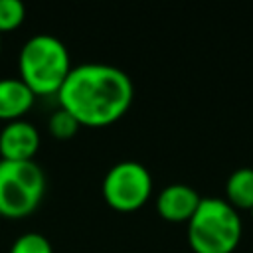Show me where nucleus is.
Wrapping results in <instances>:
<instances>
[{"instance_id": "1", "label": "nucleus", "mask_w": 253, "mask_h": 253, "mask_svg": "<svg viewBox=\"0 0 253 253\" xmlns=\"http://www.w3.org/2000/svg\"><path fill=\"white\" fill-rule=\"evenodd\" d=\"M134 87L130 77L109 63H81L73 67L57 91L59 107L81 126H107L130 109Z\"/></svg>"}, {"instance_id": "2", "label": "nucleus", "mask_w": 253, "mask_h": 253, "mask_svg": "<svg viewBox=\"0 0 253 253\" xmlns=\"http://www.w3.org/2000/svg\"><path fill=\"white\" fill-rule=\"evenodd\" d=\"M18 67L20 79L34 95H57L73 69L65 43L49 34L32 36L22 45Z\"/></svg>"}, {"instance_id": "3", "label": "nucleus", "mask_w": 253, "mask_h": 253, "mask_svg": "<svg viewBox=\"0 0 253 253\" xmlns=\"http://www.w3.org/2000/svg\"><path fill=\"white\" fill-rule=\"evenodd\" d=\"M241 217L221 198H202L188 221V243L194 253H231L241 239Z\"/></svg>"}, {"instance_id": "4", "label": "nucleus", "mask_w": 253, "mask_h": 253, "mask_svg": "<svg viewBox=\"0 0 253 253\" xmlns=\"http://www.w3.org/2000/svg\"><path fill=\"white\" fill-rule=\"evenodd\" d=\"M45 194V176L34 162H10L0 158V215L26 217L38 210Z\"/></svg>"}, {"instance_id": "5", "label": "nucleus", "mask_w": 253, "mask_h": 253, "mask_svg": "<svg viewBox=\"0 0 253 253\" xmlns=\"http://www.w3.org/2000/svg\"><path fill=\"white\" fill-rule=\"evenodd\" d=\"M152 192L150 172L136 160L117 162L103 178V198L111 210L130 213L140 210Z\"/></svg>"}, {"instance_id": "6", "label": "nucleus", "mask_w": 253, "mask_h": 253, "mask_svg": "<svg viewBox=\"0 0 253 253\" xmlns=\"http://www.w3.org/2000/svg\"><path fill=\"white\" fill-rule=\"evenodd\" d=\"M40 148V132L28 121H12L0 130V156L10 162H28Z\"/></svg>"}, {"instance_id": "7", "label": "nucleus", "mask_w": 253, "mask_h": 253, "mask_svg": "<svg viewBox=\"0 0 253 253\" xmlns=\"http://www.w3.org/2000/svg\"><path fill=\"white\" fill-rule=\"evenodd\" d=\"M202 198L200 194L188 186V184H170L162 188L156 200V211L166 221H190V217L196 213Z\"/></svg>"}, {"instance_id": "8", "label": "nucleus", "mask_w": 253, "mask_h": 253, "mask_svg": "<svg viewBox=\"0 0 253 253\" xmlns=\"http://www.w3.org/2000/svg\"><path fill=\"white\" fill-rule=\"evenodd\" d=\"M34 99L36 95L20 77L0 79V121H22V117L32 109Z\"/></svg>"}, {"instance_id": "9", "label": "nucleus", "mask_w": 253, "mask_h": 253, "mask_svg": "<svg viewBox=\"0 0 253 253\" xmlns=\"http://www.w3.org/2000/svg\"><path fill=\"white\" fill-rule=\"evenodd\" d=\"M225 196L231 208L239 210H253V168H237L229 174L225 182Z\"/></svg>"}, {"instance_id": "10", "label": "nucleus", "mask_w": 253, "mask_h": 253, "mask_svg": "<svg viewBox=\"0 0 253 253\" xmlns=\"http://www.w3.org/2000/svg\"><path fill=\"white\" fill-rule=\"evenodd\" d=\"M79 123H77V119L71 115V113H67L65 109H61L59 107V111H55L51 117H49V123H47V128H49V132H51V136L53 138H57V140H67V138H71L77 130H79Z\"/></svg>"}, {"instance_id": "11", "label": "nucleus", "mask_w": 253, "mask_h": 253, "mask_svg": "<svg viewBox=\"0 0 253 253\" xmlns=\"http://www.w3.org/2000/svg\"><path fill=\"white\" fill-rule=\"evenodd\" d=\"M26 8L20 0H0V36L22 26Z\"/></svg>"}, {"instance_id": "12", "label": "nucleus", "mask_w": 253, "mask_h": 253, "mask_svg": "<svg viewBox=\"0 0 253 253\" xmlns=\"http://www.w3.org/2000/svg\"><path fill=\"white\" fill-rule=\"evenodd\" d=\"M10 253H53V249L45 235L38 231H28L16 237L10 247Z\"/></svg>"}, {"instance_id": "13", "label": "nucleus", "mask_w": 253, "mask_h": 253, "mask_svg": "<svg viewBox=\"0 0 253 253\" xmlns=\"http://www.w3.org/2000/svg\"><path fill=\"white\" fill-rule=\"evenodd\" d=\"M0 53H2V38H0Z\"/></svg>"}, {"instance_id": "14", "label": "nucleus", "mask_w": 253, "mask_h": 253, "mask_svg": "<svg viewBox=\"0 0 253 253\" xmlns=\"http://www.w3.org/2000/svg\"><path fill=\"white\" fill-rule=\"evenodd\" d=\"M251 215H253V210H251Z\"/></svg>"}]
</instances>
